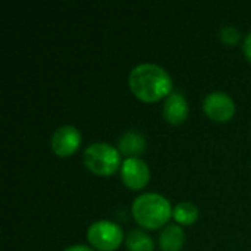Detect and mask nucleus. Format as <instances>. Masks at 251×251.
<instances>
[{
  "label": "nucleus",
  "instance_id": "obj_1",
  "mask_svg": "<svg viewBox=\"0 0 251 251\" xmlns=\"http://www.w3.org/2000/svg\"><path fill=\"white\" fill-rule=\"evenodd\" d=\"M132 94L144 103H156L168 99L172 94V78L159 65L141 63L137 65L128 78Z\"/></svg>",
  "mask_w": 251,
  "mask_h": 251
},
{
  "label": "nucleus",
  "instance_id": "obj_2",
  "mask_svg": "<svg viewBox=\"0 0 251 251\" xmlns=\"http://www.w3.org/2000/svg\"><path fill=\"white\" fill-rule=\"evenodd\" d=\"M172 206L168 199L156 193H144L132 203V216L144 229H159L172 218Z\"/></svg>",
  "mask_w": 251,
  "mask_h": 251
},
{
  "label": "nucleus",
  "instance_id": "obj_3",
  "mask_svg": "<svg viewBox=\"0 0 251 251\" xmlns=\"http://www.w3.org/2000/svg\"><path fill=\"white\" fill-rule=\"evenodd\" d=\"M84 165L97 176H110L122 166L121 153L110 144L94 143L84 151Z\"/></svg>",
  "mask_w": 251,
  "mask_h": 251
},
{
  "label": "nucleus",
  "instance_id": "obj_4",
  "mask_svg": "<svg viewBox=\"0 0 251 251\" xmlns=\"http://www.w3.org/2000/svg\"><path fill=\"white\" fill-rule=\"evenodd\" d=\"M87 240L99 251L118 250L124 241L122 228L110 221H97L90 225L87 231Z\"/></svg>",
  "mask_w": 251,
  "mask_h": 251
},
{
  "label": "nucleus",
  "instance_id": "obj_5",
  "mask_svg": "<svg viewBox=\"0 0 251 251\" xmlns=\"http://www.w3.org/2000/svg\"><path fill=\"white\" fill-rule=\"evenodd\" d=\"M203 110L215 122H228L235 115V103L226 93L215 91L206 96Z\"/></svg>",
  "mask_w": 251,
  "mask_h": 251
},
{
  "label": "nucleus",
  "instance_id": "obj_6",
  "mask_svg": "<svg viewBox=\"0 0 251 251\" xmlns=\"http://www.w3.org/2000/svg\"><path fill=\"white\" fill-rule=\"evenodd\" d=\"M121 178L125 187L138 191L144 188L150 181V169L140 157L125 159L121 166Z\"/></svg>",
  "mask_w": 251,
  "mask_h": 251
},
{
  "label": "nucleus",
  "instance_id": "obj_7",
  "mask_svg": "<svg viewBox=\"0 0 251 251\" xmlns=\"http://www.w3.org/2000/svg\"><path fill=\"white\" fill-rule=\"evenodd\" d=\"M81 141V132L72 125H65L54 131L51 137V150L59 157H69L78 151Z\"/></svg>",
  "mask_w": 251,
  "mask_h": 251
},
{
  "label": "nucleus",
  "instance_id": "obj_8",
  "mask_svg": "<svg viewBox=\"0 0 251 251\" xmlns=\"http://www.w3.org/2000/svg\"><path fill=\"white\" fill-rule=\"evenodd\" d=\"M188 101L181 93H172L163 106V118L171 125H181L188 118Z\"/></svg>",
  "mask_w": 251,
  "mask_h": 251
},
{
  "label": "nucleus",
  "instance_id": "obj_9",
  "mask_svg": "<svg viewBox=\"0 0 251 251\" xmlns=\"http://www.w3.org/2000/svg\"><path fill=\"white\" fill-rule=\"evenodd\" d=\"M118 147H119V153L126 156V159L138 157L146 150V138L138 132L129 131L121 137Z\"/></svg>",
  "mask_w": 251,
  "mask_h": 251
},
{
  "label": "nucleus",
  "instance_id": "obj_10",
  "mask_svg": "<svg viewBox=\"0 0 251 251\" xmlns=\"http://www.w3.org/2000/svg\"><path fill=\"white\" fill-rule=\"evenodd\" d=\"M185 243V234L179 225H168L159 237L162 251H181Z\"/></svg>",
  "mask_w": 251,
  "mask_h": 251
},
{
  "label": "nucleus",
  "instance_id": "obj_11",
  "mask_svg": "<svg viewBox=\"0 0 251 251\" xmlns=\"http://www.w3.org/2000/svg\"><path fill=\"white\" fill-rule=\"evenodd\" d=\"M172 218L179 225H193L199 219V207L196 204L190 203V201L178 203L174 207Z\"/></svg>",
  "mask_w": 251,
  "mask_h": 251
},
{
  "label": "nucleus",
  "instance_id": "obj_12",
  "mask_svg": "<svg viewBox=\"0 0 251 251\" xmlns=\"http://www.w3.org/2000/svg\"><path fill=\"white\" fill-rule=\"evenodd\" d=\"M125 246L128 251H154L153 238L140 229H134L126 235Z\"/></svg>",
  "mask_w": 251,
  "mask_h": 251
},
{
  "label": "nucleus",
  "instance_id": "obj_13",
  "mask_svg": "<svg viewBox=\"0 0 251 251\" xmlns=\"http://www.w3.org/2000/svg\"><path fill=\"white\" fill-rule=\"evenodd\" d=\"M221 40L228 46H234L241 40V34L234 26H225L221 29Z\"/></svg>",
  "mask_w": 251,
  "mask_h": 251
},
{
  "label": "nucleus",
  "instance_id": "obj_14",
  "mask_svg": "<svg viewBox=\"0 0 251 251\" xmlns=\"http://www.w3.org/2000/svg\"><path fill=\"white\" fill-rule=\"evenodd\" d=\"M243 50H244V54H246V57L249 59L251 62V32L246 37V40H244V44H243Z\"/></svg>",
  "mask_w": 251,
  "mask_h": 251
},
{
  "label": "nucleus",
  "instance_id": "obj_15",
  "mask_svg": "<svg viewBox=\"0 0 251 251\" xmlns=\"http://www.w3.org/2000/svg\"><path fill=\"white\" fill-rule=\"evenodd\" d=\"M63 251H94L93 249L87 247V246H72V247H68L66 250Z\"/></svg>",
  "mask_w": 251,
  "mask_h": 251
}]
</instances>
